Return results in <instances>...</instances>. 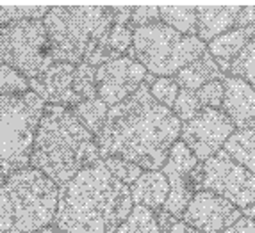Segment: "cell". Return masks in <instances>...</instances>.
<instances>
[{
  "instance_id": "obj_30",
  "label": "cell",
  "mask_w": 255,
  "mask_h": 233,
  "mask_svg": "<svg viewBox=\"0 0 255 233\" xmlns=\"http://www.w3.org/2000/svg\"><path fill=\"white\" fill-rule=\"evenodd\" d=\"M102 162L107 167V171H109L115 178H118L120 182L125 183V185H128V187L143 174V169H141L139 165L132 164V162H128V160H124V158L107 157V158H102Z\"/></svg>"
},
{
  "instance_id": "obj_37",
  "label": "cell",
  "mask_w": 255,
  "mask_h": 233,
  "mask_svg": "<svg viewBox=\"0 0 255 233\" xmlns=\"http://www.w3.org/2000/svg\"><path fill=\"white\" fill-rule=\"evenodd\" d=\"M162 233H202V232L191 228V226H187L182 219H177L173 225H170L166 230H162Z\"/></svg>"
},
{
  "instance_id": "obj_16",
  "label": "cell",
  "mask_w": 255,
  "mask_h": 233,
  "mask_svg": "<svg viewBox=\"0 0 255 233\" xmlns=\"http://www.w3.org/2000/svg\"><path fill=\"white\" fill-rule=\"evenodd\" d=\"M132 203L146 207L153 212L162 210L170 196V183L162 171H143L139 178L130 185Z\"/></svg>"
},
{
  "instance_id": "obj_9",
  "label": "cell",
  "mask_w": 255,
  "mask_h": 233,
  "mask_svg": "<svg viewBox=\"0 0 255 233\" xmlns=\"http://www.w3.org/2000/svg\"><path fill=\"white\" fill-rule=\"evenodd\" d=\"M200 191H211L245 210L255 203V174L245 169L223 150L202 162Z\"/></svg>"
},
{
  "instance_id": "obj_6",
  "label": "cell",
  "mask_w": 255,
  "mask_h": 233,
  "mask_svg": "<svg viewBox=\"0 0 255 233\" xmlns=\"http://www.w3.org/2000/svg\"><path fill=\"white\" fill-rule=\"evenodd\" d=\"M45 103L32 91L0 96V169L5 176L30 164Z\"/></svg>"
},
{
  "instance_id": "obj_26",
  "label": "cell",
  "mask_w": 255,
  "mask_h": 233,
  "mask_svg": "<svg viewBox=\"0 0 255 233\" xmlns=\"http://www.w3.org/2000/svg\"><path fill=\"white\" fill-rule=\"evenodd\" d=\"M132 41H134V27L128 25H120V23H113L111 29L107 30L104 43L116 57H124L128 55L132 50Z\"/></svg>"
},
{
  "instance_id": "obj_33",
  "label": "cell",
  "mask_w": 255,
  "mask_h": 233,
  "mask_svg": "<svg viewBox=\"0 0 255 233\" xmlns=\"http://www.w3.org/2000/svg\"><path fill=\"white\" fill-rule=\"evenodd\" d=\"M157 21H161L159 7H132L130 25L134 29L152 25V23H157Z\"/></svg>"
},
{
  "instance_id": "obj_25",
  "label": "cell",
  "mask_w": 255,
  "mask_h": 233,
  "mask_svg": "<svg viewBox=\"0 0 255 233\" xmlns=\"http://www.w3.org/2000/svg\"><path fill=\"white\" fill-rule=\"evenodd\" d=\"M73 91L77 98L84 102V100H93L97 98V68L90 64L81 63L75 66L73 73Z\"/></svg>"
},
{
  "instance_id": "obj_19",
  "label": "cell",
  "mask_w": 255,
  "mask_h": 233,
  "mask_svg": "<svg viewBox=\"0 0 255 233\" xmlns=\"http://www.w3.org/2000/svg\"><path fill=\"white\" fill-rule=\"evenodd\" d=\"M173 78H175V82L179 84L180 89L198 91L200 87H204L205 84H209V82L223 80L225 75L221 73L220 66L216 64L213 55L209 54V52H205L200 59H196L195 63L187 64L186 68L180 70Z\"/></svg>"
},
{
  "instance_id": "obj_41",
  "label": "cell",
  "mask_w": 255,
  "mask_h": 233,
  "mask_svg": "<svg viewBox=\"0 0 255 233\" xmlns=\"http://www.w3.org/2000/svg\"><path fill=\"white\" fill-rule=\"evenodd\" d=\"M0 64H2V59H0Z\"/></svg>"
},
{
  "instance_id": "obj_5",
  "label": "cell",
  "mask_w": 255,
  "mask_h": 233,
  "mask_svg": "<svg viewBox=\"0 0 255 233\" xmlns=\"http://www.w3.org/2000/svg\"><path fill=\"white\" fill-rule=\"evenodd\" d=\"M47 27L54 63H84L93 43L100 41L113 25L109 7H50L43 20Z\"/></svg>"
},
{
  "instance_id": "obj_31",
  "label": "cell",
  "mask_w": 255,
  "mask_h": 233,
  "mask_svg": "<svg viewBox=\"0 0 255 233\" xmlns=\"http://www.w3.org/2000/svg\"><path fill=\"white\" fill-rule=\"evenodd\" d=\"M202 103L198 100V94L196 91H189V89H180L179 91V96L175 100V105H173V114L187 123V121H191L196 114H200L202 112Z\"/></svg>"
},
{
  "instance_id": "obj_11",
  "label": "cell",
  "mask_w": 255,
  "mask_h": 233,
  "mask_svg": "<svg viewBox=\"0 0 255 233\" xmlns=\"http://www.w3.org/2000/svg\"><path fill=\"white\" fill-rule=\"evenodd\" d=\"M236 127L221 109H204L191 121L182 123L180 141L200 162L209 160L223 150Z\"/></svg>"
},
{
  "instance_id": "obj_28",
  "label": "cell",
  "mask_w": 255,
  "mask_h": 233,
  "mask_svg": "<svg viewBox=\"0 0 255 233\" xmlns=\"http://www.w3.org/2000/svg\"><path fill=\"white\" fill-rule=\"evenodd\" d=\"M29 87L30 82L27 77H23L20 72H16L7 64H0V96L29 93Z\"/></svg>"
},
{
  "instance_id": "obj_32",
  "label": "cell",
  "mask_w": 255,
  "mask_h": 233,
  "mask_svg": "<svg viewBox=\"0 0 255 233\" xmlns=\"http://www.w3.org/2000/svg\"><path fill=\"white\" fill-rule=\"evenodd\" d=\"M198 100L202 103V109H220L223 103V96H225V89H223V82L213 80L205 84L204 87L196 91Z\"/></svg>"
},
{
  "instance_id": "obj_29",
  "label": "cell",
  "mask_w": 255,
  "mask_h": 233,
  "mask_svg": "<svg viewBox=\"0 0 255 233\" xmlns=\"http://www.w3.org/2000/svg\"><path fill=\"white\" fill-rule=\"evenodd\" d=\"M48 9L45 5H20V7H0V27H7L23 20H45Z\"/></svg>"
},
{
  "instance_id": "obj_23",
  "label": "cell",
  "mask_w": 255,
  "mask_h": 233,
  "mask_svg": "<svg viewBox=\"0 0 255 233\" xmlns=\"http://www.w3.org/2000/svg\"><path fill=\"white\" fill-rule=\"evenodd\" d=\"M116 233H162V230L157 212L141 205H134L128 217L122 223Z\"/></svg>"
},
{
  "instance_id": "obj_36",
  "label": "cell",
  "mask_w": 255,
  "mask_h": 233,
  "mask_svg": "<svg viewBox=\"0 0 255 233\" xmlns=\"http://www.w3.org/2000/svg\"><path fill=\"white\" fill-rule=\"evenodd\" d=\"M225 233H255V219H248V217H241V219L232 225Z\"/></svg>"
},
{
  "instance_id": "obj_34",
  "label": "cell",
  "mask_w": 255,
  "mask_h": 233,
  "mask_svg": "<svg viewBox=\"0 0 255 233\" xmlns=\"http://www.w3.org/2000/svg\"><path fill=\"white\" fill-rule=\"evenodd\" d=\"M255 27V7H241L236 18L234 29H248Z\"/></svg>"
},
{
  "instance_id": "obj_17",
  "label": "cell",
  "mask_w": 255,
  "mask_h": 233,
  "mask_svg": "<svg viewBox=\"0 0 255 233\" xmlns=\"http://www.w3.org/2000/svg\"><path fill=\"white\" fill-rule=\"evenodd\" d=\"M255 34V27L248 29H232L225 34L218 36L211 43H207V52L214 57L216 64L220 66L221 73H230L232 61L245 50L252 36Z\"/></svg>"
},
{
  "instance_id": "obj_35",
  "label": "cell",
  "mask_w": 255,
  "mask_h": 233,
  "mask_svg": "<svg viewBox=\"0 0 255 233\" xmlns=\"http://www.w3.org/2000/svg\"><path fill=\"white\" fill-rule=\"evenodd\" d=\"M113 23H120V25H128L132 18V7H109Z\"/></svg>"
},
{
  "instance_id": "obj_21",
  "label": "cell",
  "mask_w": 255,
  "mask_h": 233,
  "mask_svg": "<svg viewBox=\"0 0 255 233\" xmlns=\"http://www.w3.org/2000/svg\"><path fill=\"white\" fill-rule=\"evenodd\" d=\"M161 21L164 25L186 36H196L198 32V14L196 7H159Z\"/></svg>"
},
{
  "instance_id": "obj_40",
  "label": "cell",
  "mask_w": 255,
  "mask_h": 233,
  "mask_svg": "<svg viewBox=\"0 0 255 233\" xmlns=\"http://www.w3.org/2000/svg\"><path fill=\"white\" fill-rule=\"evenodd\" d=\"M5 178H7V176H5L4 173H2V169H0V187L4 185V182H5Z\"/></svg>"
},
{
  "instance_id": "obj_12",
  "label": "cell",
  "mask_w": 255,
  "mask_h": 233,
  "mask_svg": "<svg viewBox=\"0 0 255 233\" xmlns=\"http://www.w3.org/2000/svg\"><path fill=\"white\" fill-rule=\"evenodd\" d=\"M146 77L148 72L139 61L124 55L97 68V94L104 103L115 107L136 93Z\"/></svg>"
},
{
  "instance_id": "obj_39",
  "label": "cell",
  "mask_w": 255,
  "mask_h": 233,
  "mask_svg": "<svg viewBox=\"0 0 255 233\" xmlns=\"http://www.w3.org/2000/svg\"><path fill=\"white\" fill-rule=\"evenodd\" d=\"M34 233H63L61 230H57L55 226H47V228L39 230V232H34Z\"/></svg>"
},
{
  "instance_id": "obj_22",
  "label": "cell",
  "mask_w": 255,
  "mask_h": 233,
  "mask_svg": "<svg viewBox=\"0 0 255 233\" xmlns=\"http://www.w3.org/2000/svg\"><path fill=\"white\" fill-rule=\"evenodd\" d=\"M73 112H75V116L79 118V121L97 137L98 134H100V130H102L104 123H106L109 105L104 103L102 100L97 96V98H93V100L79 102L73 107Z\"/></svg>"
},
{
  "instance_id": "obj_27",
  "label": "cell",
  "mask_w": 255,
  "mask_h": 233,
  "mask_svg": "<svg viewBox=\"0 0 255 233\" xmlns=\"http://www.w3.org/2000/svg\"><path fill=\"white\" fill-rule=\"evenodd\" d=\"M230 75L239 77L255 89V34L248 41L245 50L232 61L230 64Z\"/></svg>"
},
{
  "instance_id": "obj_10",
  "label": "cell",
  "mask_w": 255,
  "mask_h": 233,
  "mask_svg": "<svg viewBox=\"0 0 255 233\" xmlns=\"http://www.w3.org/2000/svg\"><path fill=\"white\" fill-rule=\"evenodd\" d=\"M200 167L202 162L193 155L191 150L182 141H177L161 169L170 183V196L162 210L175 219H182L189 201L200 191Z\"/></svg>"
},
{
  "instance_id": "obj_15",
  "label": "cell",
  "mask_w": 255,
  "mask_h": 233,
  "mask_svg": "<svg viewBox=\"0 0 255 233\" xmlns=\"http://www.w3.org/2000/svg\"><path fill=\"white\" fill-rule=\"evenodd\" d=\"M221 82L225 89L221 110L238 130L255 128V89L247 80L234 75H225Z\"/></svg>"
},
{
  "instance_id": "obj_18",
  "label": "cell",
  "mask_w": 255,
  "mask_h": 233,
  "mask_svg": "<svg viewBox=\"0 0 255 233\" xmlns=\"http://www.w3.org/2000/svg\"><path fill=\"white\" fill-rule=\"evenodd\" d=\"M241 7H196L198 32L204 43H211L218 36L225 34L236 27V18Z\"/></svg>"
},
{
  "instance_id": "obj_4",
  "label": "cell",
  "mask_w": 255,
  "mask_h": 233,
  "mask_svg": "<svg viewBox=\"0 0 255 233\" xmlns=\"http://www.w3.org/2000/svg\"><path fill=\"white\" fill-rule=\"evenodd\" d=\"M59 187L34 167L9 174L0 187V233H34L54 225Z\"/></svg>"
},
{
  "instance_id": "obj_13",
  "label": "cell",
  "mask_w": 255,
  "mask_h": 233,
  "mask_svg": "<svg viewBox=\"0 0 255 233\" xmlns=\"http://www.w3.org/2000/svg\"><path fill=\"white\" fill-rule=\"evenodd\" d=\"M243 217V210L211 191H198L187 205L182 221L202 233H225Z\"/></svg>"
},
{
  "instance_id": "obj_8",
  "label": "cell",
  "mask_w": 255,
  "mask_h": 233,
  "mask_svg": "<svg viewBox=\"0 0 255 233\" xmlns=\"http://www.w3.org/2000/svg\"><path fill=\"white\" fill-rule=\"evenodd\" d=\"M0 59L29 80L41 75L54 63L43 20H23L0 27Z\"/></svg>"
},
{
  "instance_id": "obj_14",
  "label": "cell",
  "mask_w": 255,
  "mask_h": 233,
  "mask_svg": "<svg viewBox=\"0 0 255 233\" xmlns=\"http://www.w3.org/2000/svg\"><path fill=\"white\" fill-rule=\"evenodd\" d=\"M73 73H75V64L52 63L41 75L29 80L30 89L41 98L45 105H61L73 109L81 102L73 91Z\"/></svg>"
},
{
  "instance_id": "obj_3",
  "label": "cell",
  "mask_w": 255,
  "mask_h": 233,
  "mask_svg": "<svg viewBox=\"0 0 255 233\" xmlns=\"http://www.w3.org/2000/svg\"><path fill=\"white\" fill-rule=\"evenodd\" d=\"M97 137L79 121L73 109L45 105L36 134L30 167L41 171L57 187L100 160Z\"/></svg>"
},
{
  "instance_id": "obj_1",
  "label": "cell",
  "mask_w": 255,
  "mask_h": 233,
  "mask_svg": "<svg viewBox=\"0 0 255 233\" xmlns=\"http://www.w3.org/2000/svg\"><path fill=\"white\" fill-rule=\"evenodd\" d=\"M180 130L182 121L153 100L145 82L125 102L109 107L97 144L102 158L118 157L141 169L161 171Z\"/></svg>"
},
{
  "instance_id": "obj_7",
  "label": "cell",
  "mask_w": 255,
  "mask_h": 233,
  "mask_svg": "<svg viewBox=\"0 0 255 233\" xmlns=\"http://www.w3.org/2000/svg\"><path fill=\"white\" fill-rule=\"evenodd\" d=\"M207 52L198 36L180 34L162 21L134 29L130 57L139 61L153 77H175Z\"/></svg>"
},
{
  "instance_id": "obj_24",
  "label": "cell",
  "mask_w": 255,
  "mask_h": 233,
  "mask_svg": "<svg viewBox=\"0 0 255 233\" xmlns=\"http://www.w3.org/2000/svg\"><path fill=\"white\" fill-rule=\"evenodd\" d=\"M146 84L150 87V94L153 96V100L161 105L173 109L175 100L179 96V84L175 82L173 77H153L148 73L146 77Z\"/></svg>"
},
{
  "instance_id": "obj_38",
  "label": "cell",
  "mask_w": 255,
  "mask_h": 233,
  "mask_svg": "<svg viewBox=\"0 0 255 233\" xmlns=\"http://www.w3.org/2000/svg\"><path fill=\"white\" fill-rule=\"evenodd\" d=\"M243 217H248V219H255V203L250 205L248 208L243 210Z\"/></svg>"
},
{
  "instance_id": "obj_2",
  "label": "cell",
  "mask_w": 255,
  "mask_h": 233,
  "mask_svg": "<svg viewBox=\"0 0 255 233\" xmlns=\"http://www.w3.org/2000/svg\"><path fill=\"white\" fill-rule=\"evenodd\" d=\"M132 208L130 187L100 158L59 187L54 226L63 233H116Z\"/></svg>"
},
{
  "instance_id": "obj_20",
  "label": "cell",
  "mask_w": 255,
  "mask_h": 233,
  "mask_svg": "<svg viewBox=\"0 0 255 233\" xmlns=\"http://www.w3.org/2000/svg\"><path fill=\"white\" fill-rule=\"evenodd\" d=\"M223 152L245 169L255 174V128L236 130L223 144Z\"/></svg>"
}]
</instances>
